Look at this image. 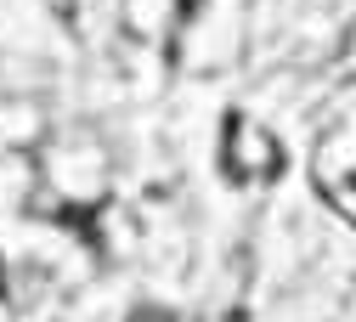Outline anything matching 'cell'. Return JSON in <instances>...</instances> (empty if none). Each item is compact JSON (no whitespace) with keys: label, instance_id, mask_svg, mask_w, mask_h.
<instances>
[{"label":"cell","instance_id":"cell-1","mask_svg":"<svg viewBox=\"0 0 356 322\" xmlns=\"http://www.w3.org/2000/svg\"><path fill=\"white\" fill-rule=\"evenodd\" d=\"M283 170V147L272 142V130L232 113L227 119V175L243 181V187H260V181H272Z\"/></svg>","mask_w":356,"mask_h":322},{"label":"cell","instance_id":"cell-2","mask_svg":"<svg viewBox=\"0 0 356 322\" xmlns=\"http://www.w3.org/2000/svg\"><path fill=\"white\" fill-rule=\"evenodd\" d=\"M130 322H175V316H170V311H147V305H142V311H130Z\"/></svg>","mask_w":356,"mask_h":322}]
</instances>
